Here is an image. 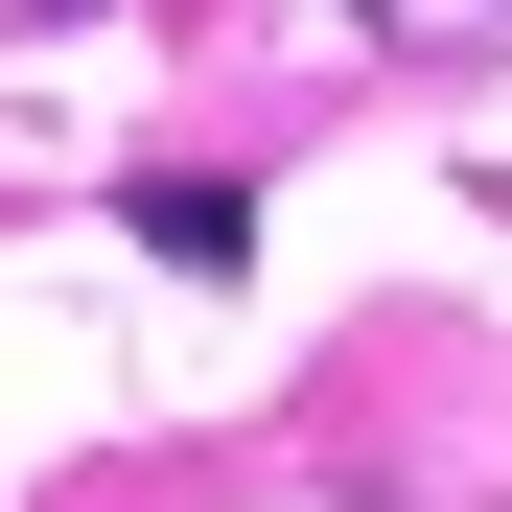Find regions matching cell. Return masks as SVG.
Segmentation results:
<instances>
[{
	"label": "cell",
	"mask_w": 512,
	"mask_h": 512,
	"mask_svg": "<svg viewBox=\"0 0 512 512\" xmlns=\"http://www.w3.org/2000/svg\"><path fill=\"white\" fill-rule=\"evenodd\" d=\"M117 233H140V256H187V280H233V256H256V187H233V163H163Z\"/></svg>",
	"instance_id": "obj_1"
},
{
	"label": "cell",
	"mask_w": 512,
	"mask_h": 512,
	"mask_svg": "<svg viewBox=\"0 0 512 512\" xmlns=\"http://www.w3.org/2000/svg\"><path fill=\"white\" fill-rule=\"evenodd\" d=\"M326 24H350V47H419V70H489L512 0H326Z\"/></svg>",
	"instance_id": "obj_2"
}]
</instances>
